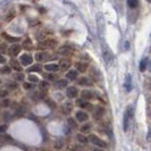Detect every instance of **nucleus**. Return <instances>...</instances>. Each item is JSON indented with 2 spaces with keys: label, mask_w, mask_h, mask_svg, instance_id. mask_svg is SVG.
I'll list each match as a JSON object with an SVG mask.
<instances>
[{
  "label": "nucleus",
  "mask_w": 151,
  "mask_h": 151,
  "mask_svg": "<svg viewBox=\"0 0 151 151\" xmlns=\"http://www.w3.org/2000/svg\"><path fill=\"white\" fill-rule=\"evenodd\" d=\"M41 70V66L37 64V65H33V66H31L29 69H27V72L29 73H32V72H40Z\"/></svg>",
  "instance_id": "nucleus-30"
},
{
  "label": "nucleus",
  "mask_w": 151,
  "mask_h": 151,
  "mask_svg": "<svg viewBox=\"0 0 151 151\" xmlns=\"http://www.w3.org/2000/svg\"><path fill=\"white\" fill-rule=\"evenodd\" d=\"M32 63H33V58H32V56L29 55V53H24L21 56V58H19V64L22 65V66H30L32 65Z\"/></svg>",
  "instance_id": "nucleus-3"
},
{
  "label": "nucleus",
  "mask_w": 151,
  "mask_h": 151,
  "mask_svg": "<svg viewBox=\"0 0 151 151\" xmlns=\"http://www.w3.org/2000/svg\"><path fill=\"white\" fill-rule=\"evenodd\" d=\"M49 86H50V84H49L48 81H42V82H40V90H42V91L48 90Z\"/></svg>",
  "instance_id": "nucleus-27"
},
{
  "label": "nucleus",
  "mask_w": 151,
  "mask_h": 151,
  "mask_svg": "<svg viewBox=\"0 0 151 151\" xmlns=\"http://www.w3.org/2000/svg\"><path fill=\"white\" fill-rule=\"evenodd\" d=\"M129 42H125V49H129Z\"/></svg>",
  "instance_id": "nucleus-42"
},
{
  "label": "nucleus",
  "mask_w": 151,
  "mask_h": 151,
  "mask_svg": "<svg viewBox=\"0 0 151 151\" xmlns=\"http://www.w3.org/2000/svg\"><path fill=\"white\" fill-rule=\"evenodd\" d=\"M76 139H77L78 142H81L82 144L88 143V139H86L84 135H82V134H77V135H76Z\"/></svg>",
  "instance_id": "nucleus-29"
},
{
  "label": "nucleus",
  "mask_w": 151,
  "mask_h": 151,
  "mask_svg": "<svg viewBox=\"0 0 151 151\" xmlns=\"http://www.w3.org/2000/svg\"><path fill=\"white\" fill-rule=\"evenodd\" d=\"M75 117H76V121L80 122V123H85V122L89 119V115L85 113V111H82V110L77 111Z\"/></svg>",
  "instance_id": "nucleus-8"
},
{
  "label": "nucleus",
  "mask_w": 151,
  "mask_h": 151,
  "mask_svg": "<svg viewBox=\"0 0 151 151\" xmlns=\"http://www.w3.org/2000/svg\"><path fill=\"white\" fill-rule=\"evenodd\" d=\"M102 56H104V59H105L107 65H110V64L114 61V55H113V52L110 51L109 48H104Z\"/></svg>",
  "instance_id": "nucleus-4"
},
{
  "label": "nucleus",
  "mask_w": 151,
  "mask_h": 151,
  "mask_svg": "<svg viewBox=\"0 0 151 151\" xmlns=\"http://www.w3.org/2000/svg\"><path fill=\"white\" fill-rule=\"evenodd\" d=\"M66 94H67V97L69 99H74V98L77 97V94H78V90H77V88H76V86H68L67 91H66Z\"/></svg>",
  "instance_id": "nucleus-9"
},
{
  "label": "nucleus",
  "mask_w": 151,
  "mask_h": 151,
  "mask_svg": "<svg viewBox=\"0 0 151 151\" xmlns=\"http://www.w3.org/2000/svg\"><path fill=\"white\" fill-rule=\"evenodd\" d=\"M72 52H73V49H72L70 47H68V45H64V47L59 48V50H58V53H60V55H64V56L70 55Z\"/></svg>",
  "instance_id": "nucleus-14"
},
{
  "label": "nucleus",
  "mask_w": 151,
  "mask_h": 151,
  "mask_svg": "<svg viewBox=\"0 0 151 151\" xmlns=\"http://www.w3.org/2000/svg\"><path fill=\"white\" fill-rule=\"evenodd\" d=\"M68 124H69V125H70V127H73V129H76V127H77L75 121H74V119H72V118H68Z\"/></svg>",
  "instance_id": "nucleus-34"
},
{
  "label": "nucleus",
  "mask_w": 151,
  "mask_h": 151,
  "mask_svg": "<svg viewBox=\"0 0 151 151\" xmlns=\"http://www.w3.org/2000/svg\"><path fill=\"white\" fill-rule=\"evenodd\" d=\"M0 83H1V81H0Z\"/></svg>",
  "instance_id": "nucleus-45"
},
{
  "label": "nucleus",
  "mask_w": 151,
  "mask_h": 151,
  "mask_svg": "<svg viewBox=\"0 0 151 151\" xmlns=\"http://www.w3.org/2000/svg\"><path fill=\"white\" fill-rule=\"evenodd\" d=\"M147 65H148V58H142L140 61V70L144 72L147 69Z\"/></svg>",
  "instance_id": "nucleus-25"
},
{
  "label": "nucleus",
  "mask_w": 151,
  "mask_h": 151,
  "mask_svg": "<svg viewBox=\"0 0 151 151\" xmlns=\"http://www.w3.org/2000/svg\"><path fill=\"white\" fill-rule=\"evenodd\" d=\"M15 78L17 81H24V75H23L21 72H17L15 74Z\"/></svg>",
  "instance_id": "nucleus-33"
},
{
  "label": "nucleus",
  "mask_w": 151,
  "mask_h": 151,
  "mask_svg": "<svg viewBox=\"0 0 151 151\" xmlns=\"http://www.w3.org/2000/svg\"><path fill=\"white\" fill-rule=\"evenodd\" d=\"M9 88H12V89H14V88H16V84H14V83H10L9 85H8Z\"/></svg>",
  "instance_id": "nucleus-41"
},
{
  "label": "nucleus",
  "mask_w": 151,
  "mask_h": 151,
  "mask_svg": "<svg viewBox=\"0 0 151 151\" xmlns=\"http://www.w3.org/2000/svg\"><path fill=\"white\" fill-rule=\"evenodd\" d=\"M104 114H105V108L98 107L97 110L94 111V118H96V119H100V118L104 116Z\"/></svg>",
  "instance_id": "nucleus-20"
},
{
  "label": "nucleus",
  "mask_w": 151,
  "mask_h": 151,
  "mask_svg": "<svg viewBox=\"0 0 151 151\" xmlns=\"http://www.w3.org/2000/svg\"><path fill=\"white\" fill-rule=\"evenodd\" d=\"M10 64H12V67L14 68L15 70H18V72H21L22 70V65L19 64V61L15 60V59H12V61H10Z\"/></svg>",
  "instance_id": "nucleus-23"
},
{
  "label": "nucleus",
  "mask_w": 151,
  "mask_h": 151,
  "mask_svg": "<svg viewBox=\"0 0 151 151\" xmlns=\"http://www.w3.org/2000/svg\"><path fill=\"white\" fill-rule=\"evenodd\" d=\"M81 96H82V99H83V100H86V101H89L90 99L93 98V93H92V92H91L90 90H84V91H82Z\"/></svg>",
  "instance_id": "nucleus-19"
},
{
  "label": "nucleus",
  "mask_w": 151,
  "mask_h": 151,
  "mask_svg": "<svg viewBox=\"0 0 151 151\" xmlns=\"http://www.w3.org/2000/svg\"><path fill=\"white\" fill-rule=\"evenodd\" d=\"M45 70H48V72H51V73H53V72H58L59 70V67H58V65L57 64H45Z\"/></svg>",
  "instance_id": "nucleus-16"
},
{
  "label": "nucleus",
  "mask_w": 151,
  "mask_h": 151,
  "mask_svg": "<svg viewBox=\"0 0 151 151\" xmlns=\"http://www.w3.org/2000/svg\"><path fill=\"white\" fill-rule=\"evenodd\" d=\"M5 63H6V58L2 55H0V64H5Z\"/></svg>",
  "instance_id": "nucleus-38"
},
{
  "label": "nucleus",
  "mask_w": 151,
  "mask_h": 151,
  "mask_svg": "<svg viewBox=\"0 0 151 151\" xmlns=\"http://www.w3.org/2000/svg\"><path fill=\"white\" fill-rule=\"evenodd\" d=\"M72 109H73V104H72L70 101L65 102V104L63 105V107H61V110H63L64 114H69L72 111Z\"/></svg>",
  "instance_id": "nucleus-15"
},
{
  "label": "nucleus",
  "mask_w": 151,
  "mask_h": 151,
  "mask_svg": "<svg viewBox=\"0 0 151 151\" xmlns=\"http://www.w3.org/2000/svg\"><path fill=\"white\" fill-rule=\"evenodd\" d=\"M70 65H72V61L70 59H68V58H63L60 61H59V65H58V67L60 70H67L68 68L70 67Z\"/></svg>",
  "instance_id": "nucleus-7"
},
{
  "label": "nucleus",
  "mask_w": 151,
  "mask_h": 151,
  "mask_svg": "<svg viewBox=\"0 0 151 151\" xmlns=\"http://www.w3.org/2000/svg\"><path fill=\"white\" fill-rule=\"evenodd\" d=\"M124 88H125L126 92H131V90H132V76H131V74H127V75H126Z\"/></svg>",
  "instance_id": "nucleus-12"
},
{
  "label": "nucleus",
  "mask_w": 151,
  "mask_h": 151,
  "mask_svg": "<svg viewBox=\"0 0 151 151\" xmlns=\"http://www.w3.org/2000/svg\"><path fill=\"white\" fill-rule=\"evenodd\" d=\"M88 141H90L92 144H94L96 147H98L99 149H106L107 148V142L104 141L102 139H100L99 136H97L96 134H90L88 137Z\"/></svg>",
  "instance_id": "nucleus-2"
},
{
  "label": "nucleus",
  "mask_w": 151,
  "mask_h": 151,
  "mask_svg": "<svg viewBox=\"0 0 151 151\" xmlns=\"http://www.w3.org/2000/svg\"><path fill=\"white\" fill-rule=\"evenodd\" d=\"M77 106L80 107V108H84V109H88V110H91L93 106L91 105L89 101H86V100H83V99H78L77 100Z\"/></svg>",
  "instance_id": "nucleus-10"
},
{
  "label": "nucleus",
  "mask_w": 151,
  "mask_h": 151,
  "mask_svg": "<svg viewBox=\"0 0 151 151\" xmlns=\"http://www.w3.org/2000/svg\"><path fill=\"white\" fill-rule=\"evenodd\" d=\"M77 76H78V72L77 70H74V69H72V70H68L67 74H66V78L67 80H70V81H74L77 78Z\"/></svg>",
  "instance_id": "nucleus-18"
},
{
  "label": "nucleus",
  "mask_w": 151,
  "mask_h": 151,
  "mask_svg": "<svg viewBox=\"0 0 151 151\" xmlns=\"http://www.w3.org/2000/svg\"><path fill=\"white\" fill-rule=\"evenodd\" d=\"M6 129H7V125H1V126H0V133L6 132Z\"/></svg>",
  "instance_id": "nucleus-37"
},
{
  "label": "nucleus",
  "mask_w": 151,
  "mask_h": 151,
  "mask_svg": "<svg viewBox=\"0 0 151 151\" xmlns=\"http://www.w3.org/2000/svg\"><path fill=\"white\" fill-rule=\"evenodd\" d=\"M126 2L129 8H136L139 5V0H126Z\"/></svg>",
  "instance_id": "nucleus-26"
},
{
  "label": "nucleus",
  "mask_w": 151,
  "mask_h": 151,
  "mask_svg": "<svg viewBox=\"0 0 151 151\" xmlns=\"http://www.w3.org/2000/svg\"><path fill=\"white\" fill-rule=\"evenodd\" d=\"M5 49H6V45L2 43V45H0V51H1V50H5Z\"/></svg>",
  "instance_id": "nucleus-40"
},
{
  "label": "nucleus",
  "mask_w": 151,
  "mask_h": 151,
  "mask_svg": "<svg viewBox=\"0 0 151 151\" xmlns=\"http://www.w3.org/2000/svg\"><path fill=\"white\" fill-rule=\"evenodd\" d=\"M147 1H148V2H150V1H151V0H147Z\"/></svg>",
  "instance_id": "nucleus-44"
},
{
  "label": "nucleus",
  "mask_w": 151,
  "mask_h": 151,
  "mask_svg": "<svg viewBox=\"0 0 151 151\" xmlns=\"http://www.w3.org/2000/svg\"><path fill=\"white\" fill-rule=\"evenodd\" d=\"M75 66H76V70L77 72H81V73H85L88 70V68H89V66L85 63H81V61L76 63Z\"/></svg>",
  "instance_id": "nucleus-13"
},
{
  "label": "nucleus",
  "mask_w": 151,
  "mask_h": 151,
  "mask_svg": "<svg viewBox=\"0 0 151 151\" xmlns=\"http://www.w3.org/2000/svg\"><path fill=\"white\" fill-rule=\"evenodd\" d=\"M56 45H57V42L53 40H45L40 45V48H43V47L45 48H53V47H56Z\"/></svg>",
  "instance_id": "nucleus-17"
},
{
  "label": "nucleus",
  "mask_w": 151,
  "mask_h": 151,
  "mask_svg": "<svg viewBox=\"0 0 151 151\" xmlns=\"http://www.w3.org/2000/svg\"><path fill=\"white\" fill-rule=\"evenodd\" d=\"M10 70H12V67L6 65V66H4V67L1 68V70H0V72H1L2 74H10Z\"/></svg>",
  "instance_id": "nucleus-32"
},
{
  "label": "nucleus",
  "mask_w": 151,
  "mask_h": 151,
  "mask_svg": "<svg viewBox=\"0 0 151 151\" xmlns=\"http://www.w3.org/2000/svg\"><path fill=\"white\" fill-rule=\"evenodd\" d=\"M50 58H51V56H50L48 52H38V53H35V60H38V61H45V60L50 59Z\"/></svg>",
  "instance_id": "nucleus-11"
},
{
  "label": "nucleus",
  "mask_w": 151,
  "mask_h": 151,
  "mask_svg": "<svg viewBox=\"0 0 151 151\" xmlns=\"http://www.w3.org/2000/svg\"><path fill=\"white\" fill-rule=\"evenodd\" d=\"M47 102L50 105V107H51V108H55V107H56V104H55V102H52V101H50V100H47Z\"/></svg>",
  "instance_id": "nucleus-39"
},
{
  "label": "nucleus",
  "mask_w": 151,
  "mask_h": 151,
  "mask_svg": "<svg viewBox=\"0 0 151 151\" xmlns=\"http://www.w3.org/2000/svg\"><path fill=\"white\" fill-rule=\"evenodd\" d=\"M91 126H92V125H91L90 123H85L84 125H82V126H81V129H80L81 133H88V132H90Z\"/></svg>",
  "instance_id": "nucleus-24"
},
{
  "label": "nucleus",
  "mask_w": 151,
  "mask_h": 151,
  "mask_svg": "<svg viewBox=\"0 0 151 151\" xmlns=\"http://www.w3.org/2000/svg\"><path fill=\"white\" fill-rule=\"evenodd\" d=\"M78 84L80 85H84V86H90L91 84V78H89V77H81L78 81Z\"/></svg>",
  "instance_id": "nucleus-21"
},
{
  "label": "nucleus",
  "mask_w": 151,
  "mask_h": 151,
  "mask_svg": "<svg viewBox=\"0 0 151 151\" xmlns=\"http://www.w3.org/2000/svg\"><path fill=\"white\" fill-rule=\"evenodd\" d=\"M23 88H24L25 90H30V89L33 88V85H32L31 83H24L23 84Z\"/></svg>",
  "instance_id": "nucleus-36"
},
{
  "label": "nucleus",
  "mask_w": 151,
  "mask_h": 151,
  "mask_svg": "<svg viewBox=\"0 0 151 151\" xmlns=\"http://www.w3.org/2000/svg\"><path fill=\"white\" fill-rule=\"evenodd\" d=\"M45 77L47 80H50V81H55L56 80V76L53 75V74H45Z\"/></svg>",
  "instance_id": "nucleus-35"
},
{
  "label": "nucleus",
  "mask_w": 151,
  "mask_h": 151,
  "mask_svg": "<svg viewBox=\"0 0 151 151\" xmlns=\"http://www.w3.org/2000/svg\"><path fill=\"white\" fill-rule=\"evenodd\" d=\"M100 70H98L97 68L91 67L90 68V78L94 82H99L101 80V76H100Z\"/></svg>",
  "instance_id": "nucleus-6"
},
{
  "label": "nucleus",
  "mask_w": 151,
  "mask_h": 151,
  "mask_svg": "<svg viewBox=\"0 0 151 151\" xmlns=\"http://www.w3.org/2000/svg\"><path fill=\"white\" fill-rule=\"evenodd\" d=\"M93 151H104V150H101V149H96V150H93Z\"/></svg>",
  "instance_id": "nucleus-43"
},
{
  "label": "nucleus",
  "mask_w": 151,
  "mask_h": 151,
  "mask_svg": "<svg viewBox=\"0 0 151 151\" xmlns=\"http://www.w3.org/2000/svg\"><path fill=\"white\" fill-rule=\"evenodd\" d=\"M133 115H134V111H133V108L131 106H129L126 108L125 113H124V119H123V129L126 132L129 127V121L133 118Z\"/></svg>",
  "instance_id": "nucleus-1"
},
{
  "label": "nucleus",
  "mask_w": 151,
  "mask_h": 151,
  "mask_svg": "<svg viewBox=\"0 0 151 151\" xmlns=\"http://www.w3.org/2000/svg\"><path fill=\"white\" fill-rule=\"evenodd\" d=\"M68 85V81L67 80H58V81H56V86L58 88V89H63V88H66Z\"/></svg>",
  "instance_id": "nucleus-22"
},
{
  "label": "nucleus",
  "mask_w": 151,
  "mask_h": 151,
  "mask_svg": "<svg viewBox=\"0 0 151 151\" xmlns=\"http://www.w3.org/2000/svg\"><path fill=\"white\" fill-rule=\"evenodd\" d=\"M27 80H29V81H30L31 83H39V82H40V78H39L38 76L37 75H32V74H30V75H29V77H27Z\"/></svg>",
  "instance_id": "nucleus-28"
},
{
  "label": "nucleus",
  "mask_w": 151,
  "mask_h": 151,
  "mask_svg": "<svg viewBox=\"0 0 151 151\" xmlns=\"http://www.w3.org/2000/svg\"><path fill=\"white\" fill-rule=\"evenodd\" d=\"M2 35H4V38L6 39L7 41H9V42H17V41H19V38H13V37L8 35V34H6V33H4Z\"/></svg>",
  "instance_id": "nucleus-31"
},
{
  "label": "nucleus",
  "mask_w": 151,
  "mask_h": 151,
  "mask_svg": "<svg viewBox=\"0 0 151 151\" xmlns=\"http://www.w3.org/2000/svg\"><path fill=\"white\" fill-rule=\"evenodd\" d=\"M21 50H22V47L19 45H17V43H14V45H12L9 47V49H8V55L12 56V57H14V56H17L18 53L21 52Z\"/></svg>",
  "instance_id": "nucleus-5"
}]
</instances>
